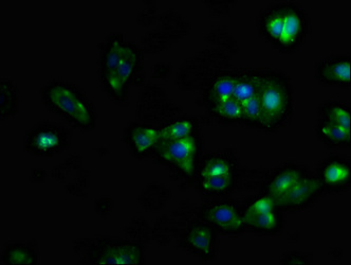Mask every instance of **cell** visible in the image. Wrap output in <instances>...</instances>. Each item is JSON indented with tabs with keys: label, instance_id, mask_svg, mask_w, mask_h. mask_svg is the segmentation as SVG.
I'll return each mask as SVG.
<instances>
[{
	"label": "cell",
	"instance_id": "7a4b0ae2",
	"mask_svg": "<svg viewBox=\"0 0 351 265\" xmlns=\"http://www.w3.org/2000/svg\"><path fill=\"white\" fill-rule=\"evenodd\" d=\"M43 103L48 110L74 128L88 132L97 124V112L93 101L83 89L65 80H52L43 87Z\"/></svg>",
	"mask_w": 351,
	"mask_h": 265
},
{
	"label": "cell",
	"instance_id": "5b68a950",
	"mask_svg": "<svg viewBox=\"0 0 351 265\" xmlns=\"http://www.w3.org/2000/svg\"><path fill=\"white\" fill-rule=\"evenodd\" d=\"M231 67V54L212 47L197 52L181 64L177 85L181 89H204L208 82L221 71Z\"/></svg>",
	"mask_w": 351,
	"mask_h": 265
},
{
	"label": "cell",
	"instance_id": "9c48e42d",
	"mask_svg": "<svg viewBox=\"0 0 351 265\" xmlns=\"http://www.w3.org/2000/svg\"><path fill=\"white\" fill-rule=\"evenodd\" d=\"M182 112L177 103L169 99L167 91L157 85H148L140 93L139 102L136 106V116L145 124L160 126L177 118Z\"/></svg>",
	"mask_w": 351,
	"mask_h": 265
},
{
	"label": "cell",
	"instance_id": "f1b7e54d",
	"mask_svg": "<svg viewBox=\"0 0 351 265\" xmlns=\"http://www.w3.org/2000/svg\"><path fill=\"white\" fill-rule=\"evenodd\" d=\"M1 89V108H0V116L3 120L10 118L19 112V89L11 80L1 79L0 82Z\"/></svg>",
	"mask_w": 351,
	"mask_h": 265
},
{
	"label": "cell",
	"instance_id": "8d00e7d4",
	"mask_svg": "<svg viewBox=\"0 0 351 265\" xmlns=\"http://www.w3.org/2000/svg\"><path fill=\"white\" fill-rule=\"evenodd\" d=\"M206 5L210 8V11L214 12L215 14L223 15L228 14L231 10L232 5L235 1H227V0H206L204 1Z\"/></svg>",
	"mask_w": 351,
	"mask_h": 265
},
{
	"label": "cell",
	"instance_id": "f35d334b",
	"mask_svg": "<svg viewBox=\"0 0 351 265\" xmlns=\"http://www.w3.org/2000/svg\"><path fill=\"white\" fill-rule=\"evenodd\" d=\"M280 263L282 264H308L311 263L307 255L300 254V253H290L282 257Z\"/></svg>",
	"mask_w": 351,
	"mask_h": 265
},
{
	"label": "cell",
	"instance_id": "74e56055",
	"mask_svg": "<svg viewBox=\"0 0 351 265\" xmlns=\"http://www.w3.org/2000/svg\"><path fill=\"white\" fill-rule=\"evenodd\" d=\"M95 208L97 214L103 216V218H106V216H109V214H110L112 208H114V200H111L110 198H106V196L97 198V200H95Z\"/></svg>",
	"mask_w": 351,
	"mask_h": 265
},
{
	"label": "cell",
	"instance_id": "9a60e30c",
	"mask_svg": "<svg viewBox=\"0 0 351 265\" xmlns=\"http://www.w3.org/2000/svg\"><path fill=\"white\" fill-rule=\"evenodd\" d=\"M309 171L304 165L287 163L276 169L268 177L261 192L268 194L274 198L275 202H278Z\"/></svg>",
	"mask_w": 351,
	"mask_h": 265
},
{
	"label": "cell",
	"instance_id": "4dcf8cb0",
	"mask_svg": "<svg viewBox=\"0 0 351 265\" xmlns=\"http://www.w3.org/2000/svg\"><path fill=\"white\" fill-rule=\"evenodd\" d=\"M208 44L213 45L215 48L227 52L229 54H236L238 51L237 43L235 38L228 32L227 29H213L204 38Z\"/></svg>",
	"mask_w": 351,
	"mask_h": 265
},
{
	"label": "cell",
	"instance_id": "ffe728a7",
	"mask_svg": "<svg viewBox=\"0 0 351 265\" xmlns=\"http://www.w3.org/2000/svg\"><path fill=\"white\" fill-rule=\"evenodd\" d=\"M280 209L267 214L243 216L245 231L261 235H275L280 233L284 226V216Z\"/></svg>",
	"mask_w": 351,
	"mask_h": 265
},
{
	"label": "cell",
	"instance_id": "d4e9b609",
	"mask_svg": "<svg viewBox=\"0 0 351 265\" xmlns=\"http://www.w3.org/2000/svg\"><path fill=\"white\" fill-rule=\"evenodd\" d=\"M3 263L7 264H37L36 249L28 242L14 241L5 245L3 253Z\"/></svg>",
	"mask_w": 351,
	"mask_h": 265
},
{
	"label": "cell",
	"instance_id": "52a82bcc",
	"mask_svg": "<svg viewBox=\"0 0 351 265\" xmlns=\"http://www.w3.org/2000/svg\"><path fill=\"white\" fill-rule=\"evenodd\" d=\"M72 132L67 126L52 122H40L28 130L25 146L34 156H53L62 153L71 143Z\"/></svg>",
	"mask_w": 351,
	"mask_h": 265
},
{
	"label": "cell",
	"instance_id": "7402d4cb",
	"mask_svg": "<svg viewBox=\"0 0 351 265\" xmlns=\"http://www.w3.org/2000/svg\"><path fill=\"white\" fill-rule=\"evenodd\" d=\"M258 71L255 69L235 70V87L233 97L243 104L257 95L258 87Z\"/></svg>",
	"mask_w": 351,
	"mask_h": 265
},
{
	"label": "cell",
	"instance_id": "d6a6232c",
	"mask_svg": "<svg viewBox=\"0 0 351 265\" xmlns=\"http://www.w3.org/2000/svg\"><path fill=\"white\" fill-rule=\"evenodd\" d=\"M154 239L160 244H167L171 242L173 235H176V224L173 220L162 216L158 219L152 231Z\"/></svg>",
	"mask_w": 351,
	"mask_h": 265
},
{
	"label": "cell",
	"instance_id": "e0dca14e",
	"mask_svg": "<svg viewBox=\"0 0 351 265\" xmlns=\"http://www.w3.org/2000/svg\"><path fill=\"white\" fill-rule=\"evenodd\" d=\"M350 66V56H331L319 63L315 76L321 83L326 85L349 87L351 82Z\"/></svg>",
	"mask_w": 351,
	"mask_h": 265
},
{
	"label": "cell",
	"instance_id": "2e32d148",
	"mask_svg": "<svg viewBox=\"0 0 351 265\" xmlns=\"http://www.w3.org/2000/svg\"><path fill=\"white\" fill-rule=\"evenodd\" d=\"M117 72L123 83L128 87L143 85V52L136 43L125 41Z\"/></svg>",
	"mask_w": 351,
	"mask_h": 265
},
{
	"label": "cell",
	"instance_id": "8fae6325",
	"mask_svg": "<svg viewBox=\"0 0 351 265\" xmlns=\"http://www.w3.org/2000/svg\"><path fill=\"white\" fill-rule=\"evenodd\" d=\"M324 191L317 176L308 172L276 202V205L280 211H300L311 206Z\"/></svg>",
	"mask_w": 351,
	"mask_h": 265
},
{
	"label": "cell",
	"instance_id": "d590c367",
	"mask_svg": "<svg viewBox=\"0 0 351 265\" xmlns=\"http://www.w3.org/2000/svg\"><path fill=\"white\" fill-rule=\"evenodd\" d=\"M79 167H81V159H80V156H70L69 159L64 161L62 165L54 168L52 174H53L54 178L58 179L60 182H62V181L66 178L67 173L69 172V169Z\"/></svg>",
	"mask_w": 351,
	"mask_h": 265
},
{
	"label": "cell",
	"instance_id": "30bf717a",
	"mask_svg": "<svg viewBox=\"0 0 351 265\" xmlns=\"http://www.w3.org/2000/svg\"><path fill=\"white\" fill-rule=\"evenodd\" d=\"M198 218L222 233L239 235L245 231L243 207L236 202L204 203L199 209Z\"/></svg>",
	"mask_w": 351,
	"mask_h": 265
},
{
	"label": "cell",
	"instance_id": "e575fe53",
	"mask_svg": "<svg viewBox=\"0 0 351 265\" xmlns=\"http://www.w3.org/2000/svg\"><path fill=\"white\" fill-rule=\"evenodd\" d=\"M157 5L155 1L148 0L144 1V9L140 12L139 16H138V23L142 26H150L157 21Z\"/></svg>",
	"mask_w": 351,
	"mask_h": 265
},
{
	"label": "cell",
	"instance_id": "836d02e7",
	"mask_svg": "<svg viewBox=\"0 0 351 265\" xmlns=\"http://www.w3.org/2000/svg\"><path fill=\"white\" fill-rule=\"evenodd\" d=\"M130 237L139 240H147L150 235V228L143 218H134L126 228Z\"/></svg>",
	"mask_w": 351,
	"mask_h": 265
},
{
	"label": "cell",
	"instance_id": "f546056e",
	"mask_svg": "<svg viewBox=\"0 0 351 265\" xmlns=\"http://www.w3.org/2000/svg\"><path fill=\"white\" fill-rule=\"evenodd\" d=\"M141 44L144 51L155 54L169 49L171 41L163 31L158 28L146 32L141 38Z\"/></svg>",
	"mask_w": 351,
	"mask_h": 265
},
{
	"label": "cell",
	"instance_id": "7bdbcfd3",
	"mask_svg": "<svg viewBox=\"0 0 351 265\" xmlns=\"http://www.w3.org/2000/svg\"><path fill=\"white\" fill-rule=\"evenodd\" d=\"M91 243H93V240H77V241L74 242V249H75L77 253H82V251H86V253H87V251H89V247H90Z\"/></svg>",
	"mask_w": 351,
	"mask_h": 265
},
{
	"label": "cell",
	"instance_id": "7c38bea8",
	"mask_svg": "<svg viewBox=\"0 0 351 265\" xmlns=\"http://www.w3.org/2000/svg\"><path fill=\"white\" fill-rule=\"evenodd\" d=\"M182 246L204 260L214 258L216 253V229L202 220L193 221L183 235Z\"/></svg>",
	"mask_w": 351,
	"mask_h": 265
},
{
	"label": "cell",
	"instance_id": "83f0119b",
	"mask_svg": "<svg viewBox=\"0 0 351 265\" xmlns=\"http://www.w3.org/2000/svg\"><path fill=\"white\" fill-rule=\"evenodd\" d=\"M208 110L210 115L218 119L219 122H226V124L243 122V107L234 97L210 105L208 107Z\"/></svg>",
	"mask_w": 351,
	"mask_h": 265
},
{
	"label": "cell",
	"instance_id": "44dd1931",
	"mask_svg": "<svg viewBox=\"0 0 351 265\" xmlns=\"http://www.w3.org/2000/svg\"><path fill=\"white\" fill-rule=\"evenodd\" d=\"M158 128H159V141H167V140L181 139V138L195 135L198 130V122L192 117H177Z\"/></svg>",
	"mask_w": 351,
	"mask_h": 265
},
{
	"label": "cell",
	"instance_id": "b9f144b4",
	"mask_svg": "<svg viewBox=\"0 0 351 265\" xmlns=\"http://www.w3.org/2000/svg\"><path fill=\"white\" fill-rule=\"evenodd\" d=\"M47 172L42 168H35L31 171V181L34 183H44Z\"/></svg>",
	"mask_w": 351,
	"mask_h": 265
},
{
	"label": "cell",
	"instance_id": "4316f807",
	"mask_svg": "<svg viewBox=\"0 0 351 265\" xmlns=\"http://www.w3.org/2000/svg\"><path fill=\"white\" fill-rule=\"evenodd\" d=\"M319 122H332L350 128V106L343 101H328L319 110Z\"/></svg>",
	"mask_w": 351,
	"mask_h": 265
},
{
	"label": "cell",
	"instance_id": "8992f818",
	"mask_svg": "<svg viewBox=\"0 0 351 265\" xmlns=\"http://www.w3.org/2000/svg\"><path fill=\"white\" fill-rule=\"evenodd\" d=\"M200 155V140L197 134L181 139L159 141L154 156L169 165L181 176L192 177L196 174Z\"/></svg>",
	"mask_w": 351,
	"mask_h": 265
},
{
	"label": "cell",
	"instance_id": "484cf974",
	"mask_svg": "<svg viewBox=\"0 0 351 265\" xmlns=\"http://www.w3.org/2000/svg\"><path fill=\"white\" fill-rule=\"evenodd\" d=\"M171 192L165 185L153 183L148 185L139 196V203L142 207L148 211H159L165 208L167 203L171 200Z\"/></svg>",
	"mask_w": 351,
	"mask_h": 265
},
{
	"label": "cell",
	"instance_id": "6da1fadb",
	"mask_svg": "<svg viewBox=\"0 0 351 265\" xmlns=\"http://www.w3.org/2000/svg\"><path fill=\"white\" fill-rule=\"evenodd\" d=\"M259 32L275 49L295 51L307 36L309 23L305 10L293 1L269 5L258 19Z\"/></svg>",
	"mask_w": 351,
	"mask_h": 265
},
{
	"label": "cell",
	"instance_id": "3957f363",
	"mask_svg": "<svg viewBox=\"0 0 351 265\" xmlns=\"http://www.w3.org/2000/svg\"><path fill=\"white\" fill-rule=\"evenodd\" d=\"M257 99L259 104V128H280L293 113V89L289 78L278 70L258 71Z\"/></svg>",
	"mask_w": 351,
	"mask_h": 265
},
{
	"label": "cell",
	"instance_id": "cb8c5ba5",
	"mask_svg": "<svg viewBox=\"0 0 351 265\" xmlns=\"http://www.w3.org/2000/svg\"><path fill=\"white\" fill-rule=\"evenodd\" d=\"M319 139L331 148H349L351 144L350 128L332 122H319L317 128Z\"/></svg>",
	"mask_w": 351,
	"mask_h": 265
},
{
	"label": "cell",
	"instance_id": "5bb4252c",
	"mask_svg": "<svg viewBox=\"0 0 351 265\" xmlns=\"http://www.w3.org/2000/svg\"><path fill=\"white\" fill-rule=\"evenodd\" d=\"M315 176L325 191L346 190L350 186V163L339 156H330L319 165Z\"/></svg>",
	"mask_w": 351,
	"mask_h": 265
},
{
	"label": "cell",
	"instance_id": "277c9868",
	"mask_svg": "<svg viewBox=\"0 0 351 265\" xmlns=\"http://www.w3.org/2000/svg\"><path fill=\"white\" fill-rule=\"evenodd\" d=\"M197 179L206 196L229 194L237 183L238 163L233 152L208 154L199 161Z\"/></svg>",
	"mask_w": 351,
	"mask_h": 265
},
{
	"label": "cell",
	"instance_id": "603a6c76",
	"mask_svg": "<svg viewBox=\"0 0 351 265\" xmlns=\"http://www.w3.org/2000/svg\"><path fill=\"white\" fill-rule=\"evenodd\" d=\"M157 21L160 30L163 31L171 41L182 38L190 31V23L173 9L162 12L158 15Z\"/></svg>",
	"mask_w": 351,
	"mask_h": 265
},
{
	"label": "cell",
	"instance_id": "1f68e13d",
	"mask_svg": "<svg viewBox=\"0 0 351 265\" xmlns=\"http://www.w3.org/2000/svg\"><path fill=\"white\" fill-rule=\"evenodd\" d=\"M276 209L278 208L274 198L261 192V194L255 196L253 200L247 203V205L243 208V216H254V214L274 211Z\"/></svg>",
	"mask_w": 351,
	"mask_h": 265
},
{
	"label": "cell",
	"instance_id": "60d3db41",
	"mask_svg": "<svg viewBox=\"0 0 351 265\" xmlns=\"http://www.w3.org/2000/svg\"><path fill=\"white\" fill-rule=\"evenodd\" d=\"M66 189H67L68 192L69 194H73V196H86V189L83 188L81 185L77 184V182L71 183V184H68L66 186Z\"/></svg>",
	"mask_w": 351,
	"mask_h": 265
},
{
	"label": "cell",
	"instance_id": "ba28073f",
	"mask_svg": "<svg viewBox=\"0 0 351 265\" xmlns=\"http://www.w3.org/2000/svg\"><path fill=\"white\" fill-rule=\"evenodd\" d=\"M86 258L93 264H142L144 249L141 243L97 239L93 240Z\"/></svg>",
	"mask_w": 351,
	"mask_h": 265
},
{
	"label": "cell",
	"instance_id": "ab89813d",
	"mask_svg": "<svg viewBox=\"0 0 351 265\" xmlns=\"http://www.w3.org/2000/svg\"><path fill=\"white\" fill-rule=\"evenodd\" d=\"M171 72V65L167 63H157L153 66V77L155 79L169 78Z\"/></svg>",
	"mask_w": 351,
	"mask_h": 265
},
{
	"label": "cell",
	"instance_id": "4fadbf2b",
	"mask_svg": "<svg viewBox=\"0 0 351 265\" xmlns=\"http://www.w3.org/2000/svg\"><path fill=\"white\" fill-rule=\"evenodd\" d=\"M125 143L136 157H146L154 154L159 143V128L145 122H132L124 128Z\"/></svg>",
	"mask_w": 351,
	"mask_h": 265
},
{
	"label": "cell",
	"instance_id": "ac0fdd59",
	"mask_svg": "<svg viewBox=\"0 0 351 265\" xmlns=\"http://www.w3.org/2000/svg\"><path fill=\"white\" fill-rule=\"evenodd\" d=\"M235 70H226L219 72L213 78L202 91V100L206 107L215 104L219 101L233 97L235 87Z\"/></svg>",
	"mask_w": 351,
	"mask_h": 265
},
{
	"label": "cell",
	"instance_id": "d6986e66",
	"mask_svg": "<svg viewBox=\"0 0 351 265\" xmlns=\"http://www.w3.org/2000/svg\"><path fill=\"white\" fill-rule=\"evenodd\" d=\"M124 43V36L122 33H112L107 38L104 47H103L102 56L99 58L101 79L118 76L117 68H118L119 60H120Z\"/></svg>",
	"mask_w": 351,
	"mask_h": 265
}]
</instances>
